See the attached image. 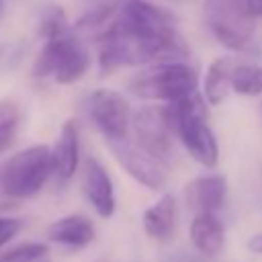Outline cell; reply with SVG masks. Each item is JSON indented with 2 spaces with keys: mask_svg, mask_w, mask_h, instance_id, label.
<instances>
[{
  "mask_svg": "<svg viewBox=\"0 0 262 262\" xmlns=\"http://www.w3.org/2000/svg\"><path fill=\"white\" fill-rule=\"evenodd\" d=\"M117 20L129 33L145 41L158 61H174L188 55V47L174 25V16L162 6L147 0H125L121 8H117Z\"/></svg>",
  "mask_w": 262,
  "mask_h": 262,
  "instance_id": "6da1fadb",
  "label": "cell"
},
{
  "mask_svg": "<svg viewBox=\"0 0 262 262\" xmlns=\"http://www.w3.org/2000/svg\"><path fill=\"white\" fill-rule=\"evenodd\" d=\"M196 70L184 59L158 61L129 80V90L143 100L174 104L196 92Z\"/></svg>",
  "mask_w": 262,
  "mask_h": 262,
  "instance_id": "7a4b0ae2",
  "label": "cell"
},
{
  "mask_svg": "<svg viewBox=\"0 0 262 262\" xmlns=\"http://www.w3.org/2000/svg\"><path fill=\"white\" fill-rule=\"evenodd\" d=\"M205 102L207 100L199 92H194L170 106L176 135L186 147L188 156L205 168H215L219 162V145L209 125Z\"/></svg>",
  "mask_w": 262,
  "mask_h": 262,
  "instance_id": "3957f363",
  "label": "cell"
},
{
  "mask_svg": "<svg viewBox=\"0 0 262 262\" xmlns=\"http://www.w3.org/2000/svg\"><path fill=\"white\" fill-rule=\"evenodd\" d=\"M53 172L51 147L37 143L25 147L0 164V194L6 199H31Z\"/></svg>",
  "mask_w": 262,
  "mask_h": 262,
  "instance_id": "277c9868",
  "label": "cell"
},
{
  "mask_svg": "<svg viewBox=\"0 0 262 262\" xmlns=\"http://www.w3.org/2000/svg\"><path fill=\"white\" fill-rule=\"evenodd\" d=\"M90 68V51L88 47L70 31L47 37L41 47L33 74L37 78L51 76L57 84H74L78 82Z\"/></svg>",
  "mask_w": 262,
  "mask_h": 262,
  "instance_id": "5b68a950",
  "label": "cell"
},
{
  "mask_svg": "<svg viewBox=\"0 0 262 262\" xmlns=\"http://www.w3.org/2000/svg\"><path fill=\"white\" fill-rule=\"evenodd\" d=\"M205 23L211 35L229 51H248L256 35V16L244 0H207Z\"/></svg>",
  "mask_w": 262,
  "mask_h": 262,
  "instance_id": "8992f818",
  "label": "cell"
},
{
  "mask_svg": "<svg viewBox=\"0 0 262 262\" xmlns=\"http://www.w3.org/2000/svg\"><path fill=\"white\" fill-rule=\"evenodd\" d=\"M131 125L137 135V143L149 149L160 160L168 162V158L174 151L172 135L176 133L174 119H172V106L170 104L143 106L133 115Z\"/></svg>",
  "mask_w": 262,
  "mask_h": 262,
  "instance_id": "52a82bcc",
  "label": "cell"
},
{
  "mask_svg": "<svg viewBox=\"0 0 262 262\" xmlns=\"http://www.w3.org/2000/svg\"><path fill=\"white\" fill-rule=\"evenodd\" d=\"M108 147L117 162L129 172L131 178H135L139 184L151 190H162L168 182V162L154 156L143 145L125 139L108 141Z\"/></svg>",
  "mask_w": 262,
  "mask_h": 262,
  "instance_id": "ba28073f",
  "label": "cell"
},
{
  "mask_svg": "<svg viewBox=\"0 0 262 262\" xmlns=\"http://www.w3.org/2000/svg\"><path fill=\"white\" fill-rule=\"evenodd\" d=\"M88 115L94 127L106 137V141L125 139L131 127V106L127 98L108 88L94 90L88 98Z\"/></svg>",
  "mask_w": 262,
  "mask_h": 262,
  "instance_id": "9c48e42d",
  "label": "cell"
},
{
  "mask_svg": "<svg viewBox=\"0 0 262 262\" xmlns=\"http://www.w3.org/2000/svg\"><path fill=\"white\" fill-rule=\"evenodd\" d=\"M82 190H84L86 201L90 203V207L94 209V213L98 217H102V219L113 217L115 207H117L115 186H113L111 174L100 164V160L94 158V156H88L84 160V168H82Z\"/></svg>",
  "mask_w": 262,
  "mask_h": 262,
  "instance_id": "30bf717a",
  "label": "cell"
},
{
  "mask_svg": "<svg viewBox=\"0 0 262 262\" xmlns=\"http://www.w3.org/2000/svg\"><path fill=\"white\" fill-rule=\"evenodd\" d=\"M227 182L221 174H205L186 184V205L194 213H217L225 205Z\"/></svg>",
  "mask_w": 262,
  "mask_h": 262,
  "instance_id": "8fae6325",
  "label": "cell"
},
{
  "mask_svg": "<svg viewBox=\"0 0 262 262\" xmlns=\"http://www.w3.org/2000/svg\"><path fill=\"white\" fill-rule=\"evenodd\" d=\"M51 160H53V172L63 178L70 180L80 164V127L78 121L68 119L61 127L59 133L55 137V143L51 147Z\"/></svg>",
  "mask_w": 262,
  "mask_h": 262,
  "instance_id": "7c38bea8",
  "label": "cell"
},
{
  "mask_svg": "<svg viewBox=\"0 0 262 262\" xmlns=\"http://www.w3.org/2000/svg\"><path fill=\"white\" fill-rule=\"evenodd\" d=\"M96 231L88 217L84 215H63L49 223L47 237L53 244L66 246V248H84L94 239Z\"/></svg>",
  "mask_w": 262,
  "mask_h": 262,
  "instance_id": "4fadbf2b",
  "label": "cell"
},
{
  "mask_svg": "<svg viewBox=\"0 0 262 262\" xmlns=\"http://www.w3.org/2000/svg\"><path fill=\"white\" fill-rule=\"evenodd\" d=\"M190 242L203 256H217L225 242V229L217 213H194L190 223Z\"/></svg>",
  "mask_w": 262,
  "mask_h": 262,
  "instance_id": "5bb4252c",
  "label": "cell"
},
{
  "mask_svg": "<svg viewBox=\"0 0 262 262\" xmlns=\"http://www.w3.org/2000/svg\"><path fill=\"white\" fill-rule=\"evenodd\" d=\"M176 225V199L166 192L143 213V229L154 239H168Z\"/></svg>",
  "mask_w": 262,
  "mask_h": 262,
  "instance_id": "9a60e30c",
  "label": "cell"
},
{
  "mask_svg": "<svg viewBox=\"0 0 262 262\" xmlns=\"http://www.w3.org/2000/svg\"><path fill=\"white\" fill-rule=\"evenodd\" d=\"M235 68V61L231 57H217L209 63L205 72L203 82V98L207 104L217 106L227 98V92L231 90V72Z\"/></svg>",
  "mask_w": 262,
  "mask_h": 262,
  "instance_id": "2e32d148",
  "label": "cell"
},
{
  "mask_svg": "<svg viewBox=\"0 0 262 262\" xmlns=\"http://www.w3.org/2000/svg\"><path fill=\"white\" fill-rule=\"evenodd\" d=\"M231 90L242 96H260L262 94V66L235 63L231 72Z\"/></svg>",
  "mask_w": 262,
  "mask_h": 262,
  "instance_id": "e0dca14e",
  "label": "cell"
},
{
  "mask_svg": "<svg viewBox=\"0 0 262 262\" xmlns=\"http://www.w3.org/2000/svg\"><path fill=\"white\" fill-rule=\"evenodd\" d=\"M18 104L14 100H0V154L10 145L18 127Z\"/></svg>",
  "mask_w": 262,
  "mask_h": 262,
  "instance_id": "ac0fdd59",
  "label": "cell"
},
{
  "mask_svg": "<svg viewBox=\"0 0 262 262\" xmlns=\"http://www.w3.org/2000/svg\"><path fill=\"white\" fill-rule=\"evenodd\" d=\"M47 254H49V248L45 244L29 242V244H20V246L0 252V262H33Z\"/></svg>",
  "mask_w": 262,
  "mask_h": 262,
  "instance_id": "d6986e66",
  "label": "cell"
},
{
  "mask_svg": "<svg viewBox=\"0 0 262 262\" xmlns=\"http://www.w3.org/2000/svg\"><path fill=\"white\" fill-rule=\"evenodd\" d=\"M70 31L68 29V18L63 14V10L59 6H49L43 16H41V25H39V33L47 39V37H53V35H59V33H66Z\"/></svg>",
  "mask_w": 262,
  "mask_h": 262,
  "instance_id": "ffe728a7",
  "label": "cell"
},
{
  "mask_svg": "<svg viewBox=\"0 0 262 262\" xmlns=\"http://www.w3.org/2000/svg\"><path fill=\"white\" fill-rule=\"evenodd\" d=\"M25 221L18 217H0V248H4L10 239H14L20 229H23Z\"/></svg>",
  "mask_w": 262,
  "mask_h": 262,
  "instance_id": "44dd1931",
  "label": "cell"
},
{
  "mask_svg": "<svg viewBox=\"0 0 262 262\" xmlns=\"http://www.w3.org/2000/svg\"><path fill=\"white\" fill-rule=\"evenodd\" d=\"M246 246H248V250H250L252 254H260V256H262V231L250 235V239H248Z\"/></svg>",
  "mask_w": 262,
  "mask_h": 262,
  "instance_id": "7402d4cb",
  "label": "cell"
},
{
  "mask_svg": "<svg viewBox=\"0 0 262 262\" xmlns=\"http://www.w3.org/2000/svg\"><path fill=\"white\" fill-rule=\"evenodd\" d=\"M246 8L250 10V14H254L256 18H262V0H244Z\"/></svg>",
  "mask_w": 262,
  "mask_h": 262,
  "instance_id": "603a6c76",
  "label": "cell"
},
{
  "mask_svg": "<svg viewBox=\"0 0 262 262\" xmlns=\"http://www.w3.org/2000/svg\"><path fill=\"white\" fill-rule=\"evenodd\" d=\"M33 262H51V260H49V256H41V258H37V260H33Z\"/></svg>",
  "mask_w": 262,
  "mask_h": 262,
  "instance_id": "cb8c5ba5",
  "label": "cell"
},
{
  "mask_svg": "<svg viewBox=\"0 0 262 262\" xmlns=\"http://www.w3.org/2000/svg\"><path fill=\"white\" fill-rule=\"evenodd\" d=\"M4 2H6V0H0V12H2V8H4Z\"/></svg>",
  "mask_w": 262,
  "mask_h": 262,
  "instance_id": "d4e9b609",
  "label": "cell"
},
{
  "mask_svg": "<svg viewBox=\"0 0 262 262\" xmlns=\"http://www.w3.org/2000/svg\"><path fill=\"white\" fill-rule=\"evenodd\" d=\"M2 49H4V47H2V45H0V57H2Z\"/></svg>",
  "mask_w": 262,
  "mask_h": 262,
  "instance_id": "484cf974",
  "label": "cell"
},
{
  "mask_svg": "<svg viewBox=\"0 0 262 262\" xmlns=\"http://www.w3.org/2000/svg\"><path fill=\"white\" fill-rule=\"evenodd\" d=\"M172 2H182V0H172Z\"/></svg>",
  "mask_w": 262,
  "mask_h": 262,
  "instance_id": "4316f807",
  "label": "cell"
}]
</instances>
